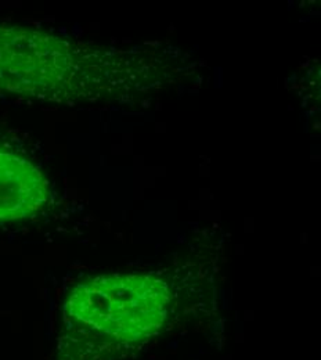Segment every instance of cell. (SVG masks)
Listing matches in <instances>:
<instances>
[{"label":"cell","mask_w":321,"mask_h":360,"mask_svg":"<svg viewBox=\"0 0 321 360\" xmlns=\"http://www.w3.org/2000/svg\"><path fill=\"white\" fill-rule=\"evenodd\" d=\"M172 64L0 20V96L50 104L115 101L158 89Z\"/></svg>","instance_id":"1"},{"label":"cell","mask_w":321,"mask_h":360,"mask_svg":"<svg viewBox=\"0 0 321 360\" xmlns=\"http://www.w3.org/2000/svg\"><path fill=\"white\" fill-rule=\"evenodd\" d=\"M51 195L44 169L24 153L0 144V227L39 215Z\"/></svg>","instance_id":"3"},{"label":"cell","mask_w":321,"mask_h":360,"mask_svg":"<svg viewBox=\"0 0 321 360\" xmlns=\"http://www.w3.org/2000/svg\"><path fill=\"white\" fill-rule=\"evenodd\" d=\"M173 307L171 284L155 273L84 280L64 302L58 360L129 358L162 331Z\"/></svg>","instance_id":"2"}]
</instances>
